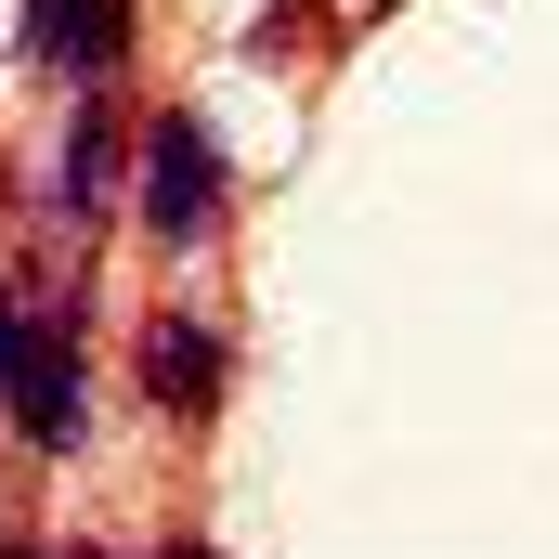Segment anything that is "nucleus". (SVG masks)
I'll return each mask as SVG.
<instances>
[{
	"instance_id": "nucleus-1",
	"label": "nucleus",
	"mask_w": 559,
	"mask_h": 559,
	"mask_svg": "<svg viewBox=\"0 0 559 559\" xmlns=\"http://www.w3.org/2000/svg\"><path fill=\"white\" fill-rule=\"evenodd\" d=\"M118 209L143 222V248H156V261H195V248H222V222H235L222 131H209L195 105H156V118L131 131V182H118Z\"/></svg>"
},
{
	"instance_id": "nucleus-2",
	"label": "nucleus",
	"mask_w": 559,
	"mask_h": 559,
	"mask_svg": "<svg viewBox=\"0 0 559 559\" xmlns=\"http://www.w3.org/2000/svg\"><path fill=\"white\" fill-rule=\"evenodd\" d=\"M131 378H143V404H156L169 429H209L222 404H235V338H222V312H195V299L143 312L131 325Z\"/></svg>"
},
{
	"instance_id": "nucleus-3",
	"label": "nucleus",
	"mask_w": 559,
	"mask_h": 559,
	"mask_svg": "<svg viewBox=\"0 0 559 559\" xmlns=\"http://www.w3.org/2000/svg\"><path fill=\"white\" fill-rule=\"evenodd\" d=\"M13 442L26 455H79L92 442V378H79V312H52L39 286H26V365H13Z\"/></svg>"
},
{
	"instance_id": "nucleus-4",
	"label": "nucleus",
	"mask_w": 559,
	"mask_h": 559,
	"mask_svg": "<svg viewBox=\"0 0 559 559\" xmlns=\"http://www.w3.org/2000/svg\"><path fill=\"white\" fill-rule=\"evenodd\" d=\"M118 143H131V118H118V79H79L66 143H52V169H39V222H52V235H92V222L118 209Z\"/></svg>"
},
{
	"instance_id": "nucleus-5",
	"label": "nucleus",
	"mask_w": 559,
	"mask_h": 559,
	"mask_svg": "<svg viewBox=\"0 0 559 559\" xmlns=\"http://www.w3.org/2000/svg\"><path fill=\"white\" fill-rule=\"evenodd\" d=\"M131 39H143L131 0H26V52H39V66H66V79H118V66H131Z\"/></svg>"
},
{
	"instance_id": "nucleus-6",
	"label": "nucleus",
	"mask_w": 559,
	"mask_h": 559,
	"mask_svg": "<svg viewBox=\"0 0 559 559\" xmlns=\"http://www.w3.org/2000/svg\"><path fill=\"white\" fill-rule=\"evenodd\" d=\"M13 365H26V286L0 299V391H13Z\"/></svg>"
},
{
	"instance_id": "nucleus-7",
	"label": "nucleus",
	"mask_w": 559,
	"mask_h": 559,
	"mask_svg": "<svg viewBox=\"0 0 559 559\" xmlns=\"http://www.w3.org/2000/svg\"><path fill=\"white\" fill-rule=\"evenodd\" d=\"M0 559H66V547H39V534H13V547H0Z\"/></svg>"
},
{
	"instance_id": "nucleus-8",
	"label": "nucleus",
	"mask_w": 559,
	"mask_h": 559,
	"mask_svg": "<svg viewBox=\"0 0 559 559\" xmlns=\"http://www.w3.org/2000/svg\"><path fill=\"white\" fill-rule=\"evenodd\" d=\"M156 559H222V547H156Z\"/></svg>"
}]
</instances>
